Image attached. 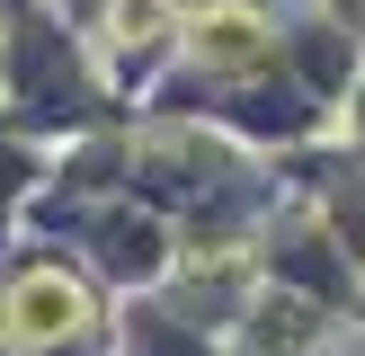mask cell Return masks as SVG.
<instances>
[{
  "instance_id": "obj_1",
  "label": "cell",
  "mask_w": 365,
  "mask_h": 356,
  "mask_svg": "<svg viewBox=\"0 0 365 356\" xmlns=\"http://www.w3.org/2000/svg\"><path fill=\"white\" fill-rule=\"evenodd\" d=\"M71 320H81V294H71V285H53V276H36V285H27V330L53 338V330H71Z\"/></svg>"
},
{
  "instance_id": "obj_3",
  "label": "cell",
  "mask_w": 365,
  "mask_h": 356,
  "mask_svg": "<svg viewBox=\"0 0 365 356\" xmlns=\"http://www.w3.org/2000/svg\"><path fill=\"white\" fill-rule=\"evenodd\" d=\"M116 27H160V0H116Z\"/></svg>"
},
{
  "instance_id": "obj_2",
  "label": "cell",
  "mask_w": 365,
  "mask_h": 356,
  "mask_svg": "<svg viewBox=\"0 0 365 356\" xmlns=\"http://www.w3.org/2000/svg\"><path fill=\"white\" fill-rule=\"evenodd\" d=\"M196 45H205L214 63H250V53H259V18H205Z\"/></svg>"
}]
</instances>
